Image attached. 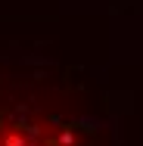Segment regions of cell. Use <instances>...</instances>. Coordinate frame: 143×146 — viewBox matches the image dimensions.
Listing matches in <instances>:
<instances>
[{
    "mask_svg": "<svg viewBox=\"0 0 143 146\" xmlns=\"http://www.w3.org/2000/svg\"><path fill=\"white\" fill-rule=\"evenodd\" d=\"M25 143H28V137L22 134V124H19V131H6L3 134V143L0 146H25Z\"/></svg>",
    "mask_w": 143,
    "mask_h": 146,
    "instance_id": "1",
    "label": "cell"
},
{
    "mask_svg": "<svg viewBox=\"0 0 143 146\" xmlns=\"http://www.w3.org/2000/svg\"><path fill=\"white\" fill-rule=\"evenodd\" d=\"M75 131H59L56 134V146H75Z\"/></svg>",
    "mask_w": 143,
    "mask_h": 146,
    "instance_id": "2",
    "label": "cell"
}]
</instances>
